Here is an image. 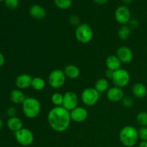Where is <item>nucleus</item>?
Wrapping results in <instances>:
<instances>
[{
	"label": "nucleus",
	"mask_w": 147,
	"mask_h": 147,
	"mask_svg": "<svg viewBox=\"0 0 147 147\" xmlns=\"http://www.w3.org/2000/svg\"><path fill=\"white\" fill-rule=\"evenodd\" d=\"M123 2L126 4H131L132 2L134 1V0H122Z\"/></svg>",
	"instance_id": "obj_37"
},
{
	"label": "nucleus",
	"mask_w": 147,
	"mask_h": 147,
	"mask_svg": "<svg viewBox=\"0 0 147 147\" xmlns=\"http://www.w3.org/2000/svg\"><path fill=\"white\" fill-rule=\"evenodd\" d=\"M124 92L121 88L114 86L109 90L106 92V97L111 102H119L121 101L123 98L124 97Z\"/></svg>",
	"instance_id": "obj_13"
},
{
	"label": "nucleus",
	"mask_w": 147,
	"mask_h": 147,
	"mask_svg": "<svg viewBox=\"0 0 147 147\" xmlns=\"http://www.w3.org/2000/svg\"><path fill=\"white\" fill-rule=\"evenodd\" d=\"M116 56L121 63L129 64L133 60L134 54L132 50L126 46H122L117 50Z\"/></svg>",
	"instance_id": "obj_11"
},
{
	"label": "nucleus",
	"mask_w": 147,
	"mask_h": 147,
	"mask_svg": "<svg viewBox=\"0 0 147 147\" xmlns=\"http://www.w3.org/2000/svg\"><path fill=\"white\" fill-rule=\"evenodd\" d=\"M136 122L141 127H147V112L142 111L136 116Z\"/></svg>",
	"instance_id": "obj_24"
},
{
	"label": "nucleus",
	"mask_w": 147,
	"mask_h": 147,
	"mask_svg": "<svg viewBox=\"0 0 147 147\" xmlns=\"http://www.w3.org/2000/svg\"><path fill=\"white\" fill-rule=\"evenodd\" d=\"M5 63V57H4V55L1 53H0V67L2 66Z\"/></svg>",
	"instance_id": "obj_34"
},
{
	"label": "nucleus",
	"mask_w": 147,
	"mask_h": 147,
	"mask_svg": "<svg viewBox=\"0 0 147 147\" xmlns=\"http://www.w3.org/2000/svg\"><path fill=\"white\" fill-rule=\"evenodd\" d=\"M71 120L76 123H82L88 119V112L85 108L78 106L70 112Z\"/></svg>",
	"instance_id": "obj_12"
},
{
	"label": "nucleus",
	"mask_w": 147,
	"mask_h": 147,
	"mask_svg": "<svg viewBox=\"0 0 147 147\" xmlns=\"http://www.w3.org/2000/svg\"><path fill=\"white\" fill-rule=\"evenodd\" d=\"M113 73H114L113 70H110V69H107V70H106V73H105V76H106V78L112 80V78H113Z\"/></svg>",
	"instance_id": "obj_33"
},
{
	"label": "nucleus",
	"mask_w": 147,
	"mask_h": 147,
	"mask_svg": "<svg viewBox=\"0 0 147 147\" xmlns=\"http://www.w3.org/2000/svg\"><path fill=\"white\" fill-rule=\"evenodd\" d=\"M70 113L63 106H55L49 111L47 121L55 131L64 132L69 128L71 122Z\"/></svg>",
	"instance_id": "obj_1"
},
{
	"label": "nucleus",
	"mask_w": 147,
	"mask_h": 147,
	"mask_svg": "<svg viewBox=\"0 0 147 147\" xmlns=\"http://www.w3.org/2000/svg\"><path fill=\"white\" fill-rule=\"evenodd\" d=\"M30 14L32 18L37 20H43L46 17L45 9L39 4H33L30 7Z\"/></svg>",
	"instance_id": "obj_15"
},
{
	"label": "nucleus",
	"mask_w": 147,
	"mask_h": 147,
	"mask_svg": "<svg viewBox=\"0 0 147 147\" xmlns=\"http://www.w3.org/2000/svg\"><path fill=\"white\" fill-rule=\"evenodd\" d=\"M109 80L106 78H100L99 80H98L96 81V83H95V87L94 88L99 93H105V92H107V90H109Z\"/></svg>",
	"instance_id": "obj_21"
},
{
	"label": "nucleus",
	"mask_w": 147,
	"mask_h": 147,
	"mask_svg": "<svg viewBox=\"0 0 147 147\" xmlns=\"http://www.w3.org/2000/svg\"><path fill=\"white\" fill-rule=\"evenodd\" d=\"M31 87L34 90L40 91V90H43L45 88V81L42 78L35 77L34 78H32Z\"/></svg>",
	"instance_id": "obj_23"
},
{
	"label": "nucleus",
	"mask_w": 147,
	"mask_h": 147,
	"mask_svg": "<svg viewBox=\"0 0 147 147\" xmlns=\"http://www.w3.org/2000/svg\"><path fill=\"white\" fill-rule=\"evenodd\" d=\"M26 98L25 95L20 89L13 90L10 93V100L15 104H22Z\"/></svg>",
	"instance_id": "obj_20"
},
{
	"label": "nucleus",
	"mask_w": 147,
	"mask_h": 147,
	"mask_svg": "<svg viewBox=\"0 0 147 147\" xmlns=\"http://www.w3.org/2000/svg\"><path fill=\"white\" fill-rule=\"evenodd\" d=\"M121 103L123 107L129 109V108H131L133 106L134 100L130 96H124L121 100Z\"/></svg>",
	"instance_id": "obj_28"
},
{
	"label": "nucleus",
	"mask_w": 147,
	"mask_h": 147,
	"mask_svg": "<svg viewBox=\"0 0 147 147\" xmlns=\"http://www.w3.org/2000/svg\"><path fill=\"white\" fill-rule=\"evenodd\" d=\"M17 110H16L15 108H14V107L9 108V109L7 110V116H9L10 118L14 117V116H16V114H17Z\"/></svg>",
	"instance_id": "obj_32"
},
{
	"label": "nucleus",
	"mask_w": 147,
	"mask_h": 147,
	"mask_svg": "<svg viewBox=\"0 0 147 147\" xmlns=\"http://www.w3.org/2000/svg\"><path fill=\"white\" fill-rule=\"evenodd\" d=\"M51 100L55 106H62L63 102V95L60 93H55L52 96Z\"/></svg>",
	"instance_id": "obj_26"
},
{
	"label": "nucleus",
	"mask_w": 147,
	"mask_h": 147,
	"mask_svg": "<svg viewBox=\"0 0 147 147\" xmlns=\"http://www.w3.org/2000/svg\"><path fill=\"white\" fill-rule=\"evenodd\" d=\"M115 19L118 23L126 25L131 19V11L126 5L119 6L115 11Z\"/></svg>",
	"instance_id": "obj_9"
},
{
	"label": "nucleus",
	"mask_w": 147,
	"mask_h": 147,
	"mask_svg": "<svg viewBox=\"0 0 147 147\" xmlns=\"http://www.w3.org/2000/svg\"><path fill=\"white\" fill-rule=\"evenodd\" d=\"M132 93L137 98H144L147 94V88L144 83H137L134 85L132 88Z\"/></svg>",
	"instance_id": "obj_17"
},
{
	"label": "nucleus",
	"mask_w": 147,
	"mask_h": 147,
	"mask_svg": "<svg viewBox=\"0 0 147 147\" xmlns=\"http://www.w3.org/2000/svg\"><path fill=\"white\" fill-rule=\"evenodd\" d=\"M22 111L24 116L28 119H34L41 111V104L37 98L28 97L22 103Z\"/></svg>",
	"instance_id": "obj_3"
},
{
	"label": "nucleus",
	"mask_w": 147,
	"mask_h": 147,
	"mask_svg": "<svg viewBox=\"0 0 147 147\" xmlns=\"http://www.w3.org/2000/svg\"><path fill=\"white\" fill-rule=\"evenodd\" d=\"M66 76L64 71L60 69H55L50 73L48 76V83L50 87L54 89H59L64 86Z\"/></svg>",
	"instance_id": "obj_5"
},
{
	"label": "nucleus",
	"mask_w": 147,
	"mask_h": 147,
	"mask_svg": "<svg viewBox=\"0 0 147 147\" xmlns=\"http://www.w3.org/2000/svg\"><path fill=\"white\" fill-rule=\"evenodd\" d=\"M54 3L59 9H67L71 7L73 0H54Z\"/></svg>",
	"instance_id": "obj_25"
},
{
	"label": "nucleus",
	"mask_w": 147,
	"mask_h": 147,
	"mask_svg": "<svg viewBox=\"0 0 147 147\" xmlns=\"http://www.w3.org/2000/svg\"><path fill=\"white\" fill-rule=\"evenodd\" d=\"M4 4L9 9H16L19 6V0H4Z\"/></svg>",
	"instance_id": "obj_27"
},
{
	"label": "nucleus",
	"mask_w": 147,
	"mask_h": 147,
	"mask_svg": "<svg viewBox=\"0 0 147 147\" xmlns=\"http://www.w3.org/2000/svg\"><path fill=\"white\" fill-rule=\"evenodd\" d=\"M69 22H70V23L72 25L78 26L79 24H79V22H80V19H79V17L76 15L71 16V17H70V19H69Z\"/></svg>",
	"instance_id": "obj_31"
},
{
	"label": "nucleus",
	"mask_w": 147,
	"mask_h": 147,
	"mask_svg": "<svg viewBox=\"0 0 147 147\" xmlns=\"http://www.w3.org/2000/svg\"><path fill=\"white\" fill-rule=\"evenodd\" d=\"M139 147H147V142H142L139 144Z\"/></svg>",
	"instance_id": "obj_36"
},
{
	"label": "nucleus",
	"mask_w": 147,
	"mask_h": 147,
	"mask_svg": "<svg viewBox=\"0 0 147 147\" xmlns=\"http://www.w3.org/2000/svg\"><path fill=\"white\" fill-rule=\"evenodd\" d=\"M106 65L107 69L116 71L121 68V62L116 55H109L106 59Z\"/></svg>",
	"instance_id": "obj_16"
},
{
	"label": "nucleus",
	"mask_w": 147,
	"mask_h": 147,
	"mask_svg": "<svg viewBox=\"0 0 147 147\" xmlns=\"http://www.w3.org/2000/svg\"><path fill=\"white\" fill-rule=\"evenodd\" d=\"M64 73L66 78L75 80L80 76V71L78 67L74 65H68L64 68Z\"/></svg>",
	"instance_id": "obj_19"
},
{
	"label": "nucleus",
	"mask_w": 147,
	"mask_h": 147,
	"mask_svg": "<svg viewBox=\"0 0 147 147\" xmlns=\"http://www.w3.org/2000/svg\"><path fill=\"white\" fill-rule=\"evenodd\" d=\"M15 139L22 146H29L34 142V136L31 130L22 128L18 131L15 132Z\"/></svg>",
	"instance_id": "obj_8"
},
{
	"label": "nucleus",
	"mask_w": 147,
	"mask_h": 147,
	"mask_svg": "<svg viewBox=\"0 0 147 147\" xmlns=\"http://www.w3.org/2000/svg\"><path fill=\"white\" fill-rule=\"evenodd\" d=\"M128 24H129V27H130L131 30L136 29L139 25V21L137 20H136V19H131V20L129 21V22Z\"/></svg>",
	"instance_id": "obj_30"
},
{
	"label": "nucleus",
	"mask_w": 147,
	"mask_h": 147,
	"mask_svg": "<svg viewBox=\"0 0 147 147\" xmlns=\"http://www.w3.org/2000/svg\"><path fill=\"white\" fill-rule=\"evenodd\" d=\"M100 93L94 88H87L82 91L81 100L86 106H93L98 102Z\"/></svg>",
	"instance_id": "obj_6"
},
{
	"label": "nucleus",
	"mask_w": 147,
	"mask_h": 147,
	"mask_svg": "<svg viewBox=\"0 0 147 147\" xmlns=\"http://www.w3.org/2000/svg\"><path fill=\"white\" fill-rule=\"evenodd\" d=\"M32 78L27 73H23L17 77L15 80L16 86L20 90H24L31 87Z\"/></svg>",
	"instance_id": "obj_14"
},
{
	"label": "nucleus",
	"mask_w": 147,
	"mask_h": 147,
	"mask_svg": "<svg viewBox=\"0 0 147 147\" xmlns=\"http://www.w3.org/2000/svg\"><path fill=\"white\" fill-rule=\"evenodd\" d=\"M119 139L123 146L133 147L139 141L138 130L132 126H126L122 128L119 133Z\"/></svg>",
	"instance_id": "obj_2"
},
{
	"label": "nucleus",
	"mask_w": 147,
	"mask_h": 147,
	"mask_svg": "<svg viewBox=\"0 0 147 147\" xmlns=\"http://www.w3.org/2000/svg\"><path fill=\"white\" fill-rule=\"evenodd\" d=\"M139 139L142 142H147V127H140L138 129Z\"/></svg>",
	"instance_id": "obj_29"
},
{
	"label": "nucleus",
	"mask_w": 147,
	"mask_h": 147,
	"mask_svg": "<svg viewBox=\"0 0 147 147\" xmlns=\"http://www.w3.org/2000/svg\"><path fill=\"white\" fill-rule=\"evenodd\" d=\"M7 127L9 128V129L12 131H14V133L18 131L19 130H20V129L23 128L22 121L20 118L17 117V116L9 118V119H8V121H7Z\"/></svg>",
	"instance_id": "obj_18"
},
{
	"label": "nucleus",
	"mask_w": 147,
	"mask_h": 147,
	"mask_svg": "<svg viewBox=\"0 0 147 147\" xmlns=\"http://www.w3.org/2000/svg\"><path fill=\"white\" fill-rule=\"evenodd\" d=\"M78 97L76 93L73 91H67L63 95V102L62 106L66 110L70 112L78 107Z\"/></svg>",
	"instance_id": "obj_10"
},
{
	"label": "nucleus",
	"mask_w": 147,
	"mask_h": 147,
	"mask_svg": "<svg viewBox=\"0 0 147 147\" xmlns=\"http://www.w3.org/2000/svg\"><path fill=\"white\" fill-rule=\"evenodd\" d=\"M130 79L131 76L129 72L124 69L120 68L114 71L112 78V81L115 86L123 88L128 86L130 82Z\"/></svg>",
	"instance_id": "obj_7"
},
{
	"label": "nucleus",
	"mask_w": 147,
	"mask_h": 147,
	"mask_svg": "<svg viewBox=\"0 0 147 147\" xmlns=\"http://www.w3.org/2000/svg\"><path fill=\"white\" fill-rule=\"evenodd\" d=\"M4 1V0H0V2H1V1Z\"/></svg>",
	"instance_id": "obj_39"
},
{
	"label": "nucleus",
	"mask_w": 147,
	"mask_h": 147,
	"mask_svg": "<svg viewBox=\"0 0 147 147\" xmlns=\"http://www.w3.org/2000/svg\"><path fill=\"white\" fill-rule=\"evenodd\" d=\"M93 1H94L96 4L102 5V4H106V3L108 1V0H93Z\"/></svg>",
	"instance_id": "obj_35"
},
{
	"label": "nucleus",
	"mask_w": 147,
	"mask_h": 147,
	"mask_svg": "<svg viewBox=\"0 0 147 147\" xmlns=\"http://www.w3.org/2000/svg\"><path fill=\"white\" fill-rule=\"evenodd\" d=\"M131 34V30L128 25H123L118 31V36L123 41H126L130 37Z\"/></svg>",
	"instance_id": "obj_22"
},
{
	"label": "nucleus",
	"mask_w": 147,
	"mask_h": 147,
	"mask_svg": "<svg viewBox=\"0 0 147 147\" xmlns=\"http://www.w3.org/2000/svg\"><path fill=\"white\" fill-rule=\"evenodd\" d=\"M3 126H4V122H3L2 119H0V129L3 128Z\"/></svg>",
	"instance_id": "obj_38"
},
{
	"label": "nucleus",
	"mask_w": 147,
	"mask_h": 147,
	"mask_svg": "<svg viewBox=\"0 0 147 147\" xmlns=\"http://www.w3.org/2000/svg\"><path fill=\"white\" fill-rule=\"evenodd\" d=\"M75 35L79 42L82 44H87L93 39V31L89 24L82 23L76 28Z\"/></svg>",
	"instance_id": "obj_4"
}]
</instances>
